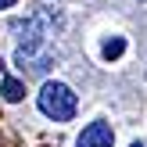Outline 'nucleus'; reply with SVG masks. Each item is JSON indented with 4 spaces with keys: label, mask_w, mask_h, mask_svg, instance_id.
<instances>
[{
    "label": "nucleus",
    "mask_w": 147,
    "mask_h": 147,
    "mask_svg": "<svg viewBox=\"0 0 147 147\" xmlns=\"http://www.w3.org/2000/svg\"><path fill=\"white\" fill-rule=\"evenodd\" d=\"M0 90H4V100H11V104L25 97V86H22L18 79H4V86H0Z\"/></svg>",
    "instance_id": "nucleus-3"
},
{
    "label": "nucleus",
    "mask_w": 147,
    "mask_h": 147,
    "mask_svg": "<svg viewBox=\"0 0 147 147\" xmlns=\"http://www.w3.org/2000/svg\"><path fill=\"white\" fill-rule=\"evenodd\" d=\"M111 144H115V133L108 122H90L76 140V147H111Z\"/></svg>",
    "instance_id": "nucleus-2"
},
{
    "label": "nucleus",
    "mask_w": 147,
    "mask_h": 147,
    "mask_svg": "<svg viewBox=\"0 0 147 147\" xmlns=\"http://www.w3.org/2000/svg\"><path fill=\"white\" fill-rule=\"evenodd\" d=\"M36 104H40V111L47 115V119L68 122L72 115H76V108H79V97L72 93V86H65V83H43Z\"/></svg>",
    "instance_id": "nucleus-1"
},
{
    "label": "nucleus",
    "mask_w": 147,
    "mask_h": 147,
    "mask_svg": "<svg viewBox=\"0 0 147 147\" xmlns=\"http://www.w3.org/2000/svg\"><path fill=\"white\" fill-rule=\"evenodd\" d=\"M7 7H14V0H0V11H7Z\"/></svg>",
    "instance_id": "nucleus-5"
},
{
    "label": "nucleus",
    "mask_w": 147,
    "mask_h": 147,
    "mask_svg": "<svg viewBox=\"0 0 147 147\" xmlns=\"http://www.w3.org/2000/svg\"><path fill=\"white\" fill-rule=\"evenodd\" d=\"M133 147H144V144H133Z\"/></svg>",
    "instance_id": "nucleus-7"
},
{
    "label": "nucleus",
    "mask_w": 147,
    "mask_h": 147,
    "mask_svg": "<svg viewBox=\"0 0 147 147\" xmlns=\"http://www.w3.org/2000/svg\"><path fill=\"white\" fill-rule=\"evenodd\" d=\"M0 72H4V61H0Z\"/></svg>",
    "instance_id": "nucleus-6"
},
{
    "label": "nucleus",
    "mask_w": 147,
    "mask_h": 147,
    "mask_svg": "<svg viewBox=\"0 0 147 147\" xmlns=\"http://www.w3.org/2000/svg\"><path fill=\"white\" fill-rule=\"evenodd\" d=\"M122 50H126V40H122V36H111V40L104 43V57H108V61L122 57Z\"/></svg>",
    "instance_id": "nucleus-4"
}]
</instances>
